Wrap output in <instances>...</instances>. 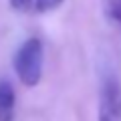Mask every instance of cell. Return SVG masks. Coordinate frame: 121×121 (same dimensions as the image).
Segmentation results:
<instances>
[{
	"label": "cell",
	"mask_w": 121,
	"mask_h": 121,
	"mask_svg": "<svg viewBox=\"0 0 121 121\" xmlns=\"http://www.w3.org/2000/svg\"><path fill=\"white\" fill-rule=\"evenodd\" d=\"M43 65H44V48H43V40L36 36L26 39L14 52L12 67L18 81L24 87H36L40 83Z\"/></svg>",
	"instance_id": "cell-1"
},
{
	"label": "cell",
	"mask_w": 121,
	"mask_h": 121,
	"mask_svg": "<svg viewBox=\"0 0 121 121\" xmlns=\"http://www.w3.org/2000/svg\"><path fill=\"white\" fill-rule=\"evenodd\" d=\"M16 93L8 81H0V121H14Z\"/></svg>",
	"instance_id": "cell-3"
},
{
	"label": "cell",
	"mask_w": 121,
	"mask_h": 121,
	"mask_svg": "<svg viewBox=\"0 0 121 121\" xmlns=\"http://www.w3.org/2000/svg\"><path fill=\"white\" fill-rule=\"evenodd\" d=\"M101 2H103L105 16L109 20L121 24V0H101Z\"/></svg>",
	"instance_id": "cell-4"
},
{
	"label": "cell",
	"mask_w": 121,
	"mask_h": 121,
	"mask_svg": "<svg viewBox=\"0 0 121 121\" xmlns=\"http://www.w3.org/2000/svg\"><path fill=\"white\" fill-rule=\"evenodd\" d=\"M63 2H65V0H35V10L40 12V14L52 12V10H56Z\"/></svg>",
	"instance_id": "cell-5"
},
{
	"label": "cell",
	"mask_w": 121,
	"mask_h": 121,
	"mask_svg": "<svg viewBox=\"0 0 121 121\" xmlns=\"http://www.w3.org/2000/svg\"><path fill=\"white\" fill-rule=\"evenodd\" d=\"M97 121H121V79L113 73L101 83Z\"/></svg>",
	"instance_id": "cell-2"
},
{
	"label": "cell",
	"mask_w": 121,
	"mask_h": 121,
	"mask_svg": "<svg viewBox=\"0 0 121 121\" xmlns=\"http://www.w3.org/2000/svg\"><path fill=\"white\" fill-rule=\"evenodd\" d=\"M10 8L16 12H28L35 8V0H10Z\"/></svg>",
	"instance_id": "cell-6"
}]
</instances>
